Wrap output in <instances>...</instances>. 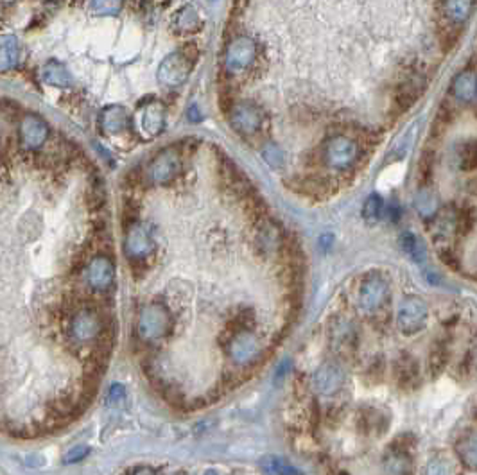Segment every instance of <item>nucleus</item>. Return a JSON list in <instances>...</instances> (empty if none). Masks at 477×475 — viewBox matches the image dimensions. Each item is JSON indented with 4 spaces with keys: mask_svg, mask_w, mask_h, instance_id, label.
I'll list each match as a JSON object with an SVG mask.
<instances>
[{
    "mask_svg": "<svg viewBox=\"0 0 477 475\" xmlns=\"http://www.w3.org/2000/svg\"><path fill=\"white\" fill-rule=\"evenodd\" d=\"M454 99L463 104L476 101L477 97V74L473 70H462L452 80Z\"/></svg>",
    "mask_w": 477,
    "mask_h": 475,
    "instance_id": "f3484780",
    "label": "nucleus"
},
{
    "mask_svg": "<svg viewBox=\"0 0 477 475\" xmlns=\"http://www.w3.org/2000/svg\"><path fill=\"white\" fill-rule=\"evenodd\" d=\"M395 375H397L398 384L404 388V386H413L416 382L418 376V368L416 360H413L411 357L404 355L397 360V369H395Z\"/></svg>",
    "mask_w": 477,
    "mask_h": 475,
    "instance_id": "393cba45",
    "label": "nucleus"
},
{
    "mask_svg": "<svg viewBox=\"0 0 477 475\" xmlns=\"http://www.w3.org/2000/svg\"><path fill=\"white\" fill-rule=\"evenodd\" d=\"M400 246L402 250L406 251V253L409 255L414 262H418V264L426 260V248H424V244H421L411 232H406V234L402 235Z\"/></svg>",
    "mask_w": 477,
    "mask_h": 475,
    "instance_id": "bb28decb",
    "label": "nucleus"
},
{
    "mask_svg": "<svg viewBox=\"0 0 477 475\" xmlns=\"http://www.w3.org/2000/svg\"><path fill=\"white\" fill-rule=\"evenodd\" d=\"M264 158H266V162L269 163L271 167H274V169H280L282 167V153H280V149L276 146H267L266 149H264Z\"/></svg>",
    "mask_w": 477,
    "mask_h": 475,
    "instance_id": "473e14b6",
    "label": "nucleus"
},
{
    "mask_svg": "<svg viewBox=\"0 0 477 475\" xmlns=\"http://www.w3.org/2000/svg\"><path fill=\"white\" fill-rule=\"evenodd\" d=\"M189 119H192V120H198L199 117H198V110H196V108H191V111H189Z\"/></svg>",
    "mask_w": 477,
    "mask_h": 475,
    "instance_id": "e433bc0d",
    "label": "nucleus"
},
{
    "mask_svg": "<svg viewBox=\"0 0 477 475\" xmlns=\"http://www.w3.org/2000/svg\"><path fill=\"white\" fill-rule=\"evenodd\" d=\"M355 341H357V337H355V330L352 323L345 319L332 323V327H330V343H332L336 352L341 353V355L354 352Z\"/></svg>",
    "mask_w": 477,
    "mask_h": 475,
    "instance_id": "dca6fc26",
    "label": "nucleus"
},
{
    "mask_svg": "<svg viewBox=\"0 0 477 475\" xmlns=\"http://www.w3.org/2000/svg\"><path fill=\"white\" fill-rule=\"evenodd\" d=\"M426 475H457L456 464L449 457H434L427 464Z\"/></svg>",
    "mask_w": 477,
    "mask_h": 475,
    "instance_id": "c756f323",
    "label": "nucleus"
},
{
    "mask_svg": "<svg viewBox=\"0 0 477 475\" xmlns=\"http://www.w3.org/2000/svg\"><path fill=\"white\" fill-rule=\"evenodd\" d=\"M230 124L241 135H251L262 124V113L253 103H241L231 108Z\"/></svg>",
    "mask_w": 477,
    "mask_h": 475,
    "instance_id": "f8f14e48",
    "label": "nucleus"
},
{
    "mask_svg": "<svg viewBox=\"0 0 477 475\" xmlns=\"http://www.w3.org/2000/svg\"><path fill=\"white\" fill-rule=\"evenodd\" d=\"M390 285L381 274H368L359 287V307L366 314H375L386 303Z\"/></svg>",
    "mask_w": 477,
    "mask_h": 475,
    "instance_id": "39448f33",
    "label": "nucleus"
},
{
    "mask_svg": "<svg viewBox=\"0 0 477 475\" xmlns=\"http://www.w3.org/2000/svg\"><path fill=\"white\" fill-rule=\"evenodd\" d=\"M115 280V265L106 255H97L87 267V284L96 293H106Z\"/></svg>",
    "mask_w": 477,
    "mask_h": 475,
    "instance_id": "9d476101",
    "label": "nucleus"
},
{
    "mask_svg": "<svg viewBox=\"0 0 477 475\" xmlns=\"http://www.w3.org/2000/svg\"><path fill=\"white\" fill-rule=\"evenodd\" d=\"M124 398H126V393H124V388L120 384H113L110 388V393H108V405H119L122 404Z\"/></svg>",
    "mask_w": 477,
    "mask_h": 475,
    "instance_id": "72a5a7b5",
    "label": "nucleus"
},
{
    "mask_svg": "<svg viewBox=\"0 0 477 475\" xmlns=\"http://www.w3.org/2000/svg\"><path fill=\"white\" fill-rule=\"evenodd\" d=\"M260 468L266 475H302V471L296 470L289 461L279 455H266L260 461Z\"/></svg>",
    "mask_w": 477,
    "mask_h": 475,
    "instance_id": "4be33fe9",
    "label": "nucleus"
},
{
    "mask_svg": "<svg viewBox=\"0 0 477 475\" xmlns=\"http://www.w3.org/2000/svg\"><path fill=\"white\" fill-rule=\"evenodd\" d=\"M429 307L421 298L407 296L402 300L397 312V327L404 336H414L426 329Z\"/></svg>",
    "mask_w": 477,
    "mask_h": 475,
    "instance_id": "7ed1b4c3",
    "label": "nucleus"
},
{
    "mask_svg": "<svg viewBox=\"0 0 477 475\" xmlns=\"http://www.w3.org/2000/svg\"><path fill=\"white\" fill-rule=\"evenodd\" d=\"M255 58H257V44H255L251 38H246V36L235 38V40L228 45L227 54H224L227 72L237 74V72L246 70V68L253 63Z\"/></svg>",
    "mask_w": 477,
    "mask_h": 475,
    "instance_id": "6e6552de",
    "label": "nucleus"
},
{
    "mask_svg": "<svg viewBox=\"0 0 477 475\" xmlns=\"http://www.w3.org/2000/svg\"><path fill=\"white\" fill-rule=\"evenodd\" d=\"M359 158V146L348 137H334L323 147V160L330 169L346 170L350 169Z\"/></svg>",
    "mask_w": 477,
    "mask_h": 475,
    "instance_id": "20e7f679",
    "label": "nucleus"
},
{
    "mask_svg": "<svg viewBox=\"0 0 477 475\" xmlns=\"http://www.w3.org/2000/svg\"><path fill=\"white\" fill-rule=\"evenodd\" d=\"M47 135L49 127L40 117L32 115V113L24 117V120L20 124V140L24 144V147H27V149L40 147L47 140Z\"/></svg>",
    "mask_w": 477,
    "mask_h": 475,
    "instance_id": "2eb2a0df",
    "label": "nucleus"
},
{
    "mask_svg": "<svg viewBox=\"0 0 477 475\" xmlns=\"http://www.w3.org/2000/svg\"><path fill=\"white\" fill-rule=\"evenodd\" d=\"M18 54H20V47L16 42L15 36H4L2 38V45H0V67L2 70L8 72L13 68L18 61Z\"/></svg>",
    "mask_w": 477,
    "mask_h": 475,
    "instance_id": "5701e85b",
    "label": "nucleus"
},
{
    "mask_svg": "<svg viewBox=\"0 0 477 475\" xmlns=\"http://www.w3.org/2000/svg\"><path fill=\"white\" fill-rule=\"evenodd\" d=\"M165 122V110L158 101H149L139 111V127L146 137H155Z\"/></svg>",
    "mask_w": 477,
    "mask_h": 475,
    "instance_id": "4468645a",
    "label": "nucleus"
},
{
    "mask_svg": "<svg viewBox=\"0 0 477 475\" xmlns=\"http://www.w3.org/2000/svg\"><path fill=\"white\" fill-rule=\"evenodd\" d=\"M70 337L77 343H90L103 332V321L94 309L77 310L70 321Z\"/></svg>",
    "mask_w": 477,
    "mask_h": 475,
    "instance_id": "1a4fd4ad",
    "label": "nucleus"
},
{
    "mask_svg": "<svg viewBox=\"0 0 477 475\" xmlns=\"http://www.w3.org/2000/svg\"><path fill=\"white\" fill-rule=\"evenodd\" d=\"M172 330L171 310L160 303H149L140 309L136 317V334L142 341L156 343V341L167 337Z\"/></svg>",
    "mask_w": 477,
    "mask_h": 475,
    "instance_id": "f257e3e1",
    "label": "nucleus"
},
{
    "mask_svg": "<svg viewBox=\"0 0 477 475\" xmlns=\"http://www.w3.org/2000/svg\"><path fill=\"white\" fill-rule=\"evenodd\" d=\"M101 126L104 127L106 133H120L124 127H127V113L120 106H110L103 111L101 117Z\"/></svg>",
    "mask_w": 477,
    "mask_h": 475,
    "instance_id": "412c9836",
    "label": "nucleus"
},
{
    "mask_svg": "<svg viewBox=\"0 0 477 475\" xmlns=\"http://www.w3.org/2000/svg\"><path fill=\"white\" fill-rule=\"evenodd\" d=\"M124 250L129 257L132 264H142L155 250V239H153L151 230L146 224L135 222L129 226L126 232V241H124Z\"/></svg>",
    "mask_w": 477,
    "mask_h": 475,
    "instance_id": "423d86ee",
    "label": "nucleus"
},
{
    "mask_svg": "<svg viewBox=\"0 0 477 475\" xmlns=\"http://www.w3.org/2000/svg\"><path fill=\"white\" fill-rule=\"evenodd\" d=\"M227 352L235 365H253L262 353L260 343L250 329H237L228 336Z\"/></svg>",
    "mask_w": 477,
    "mask_h": 475,
    "instance_id": "f03ea898",
    "label": "nucleus"
},
{
    "mask_svg": "<svg viewBox=\"0 0 477 475\" xmlns=\"http://www.w3.org/2000/svg\"><path fill=\"white\" fill-rule=\"evenodd\" d=\"M416 208L421 215H433L436 212V201H434V196L427 190H421L416 198Z\"/></svg>",
    "mask_w": 477,
    "mask_h": 475,
    "instance_id": "2f4dec72",
    "label": "nucleus"
},
{
    "mask_svg": "<svg viewBox=\"0 0 477 475\" xmlns=\"http://www.w3.org/2000/svg\"><path fill=\"white\" fill-rule=\"evenodd\" d=\"M207 475H217V474H214V471H208V474Z\"/></svg>",
    "mask_w": 477,
    "mask_h": 475,
    "instance_id": "4c0bfd02",
    "label": "nucleus"
},
{
    "mask_svg": "<svg viewBox=\"0 0 477 475\" xmlns=\"http://www.w3.org/2000/svg\"><path fill=\"white\" fill-rule=\"evenodd\" d=\"M384 210H386V206H384L382 198L381 196L374 194L366 199L364 206H362V217L368 222H377L379 219L384 215Z\"/></svg>",
    "mask_w": 477,
    "mask_h": 475,
    "instance_id": "cd10ccee",
    "label": "nucleus"
},
{
    "mask_svg": "<svg viewBox=\"0 0 477 475\" xmlns=\"http://www.w3.org/2000/svg\"><path fill=\"white\" fill-rule=\"evenodd\" d=\"M411 460L404 452H391L384 460V475H409Z\"/></svg>",
    "mask_w": 477,
    "mask_h": 475,
    "instance_id": "a878e982",
    "label": "nucleus"
},
{
    "mask_svg": "<svg viewBox=\"0 0 477 475\" xmlns=\"http://www.w3.org/2000/svg\"><path fill=\"white\" fill-rule=\"evenodd\" d=\"M122 8V0H91V9L99 15H115Z\"/></svg>",
    "mask_w": 477,
    "mask_h": 475,
    "instance_id": "7c9ffc66",
    "label": "nucleus"
},
{
    "mask_svg": "<svg viewBox=\"0 0 477 475\" xmlns=\"http://www.w3.org/2000/svg\"><path fill=\"white\" fill-rule=\"evenodd\" d=\"M179 172V156L176 155L174 151L167 149L160 153L155 160L151 162V165L146 170V176L151 183L155 185H167L172 179L176 178V175Z\"/></svg>",
    "mask_w": 477,
    "mask_h": 475,
    "instance_id": "9b49d317",
    "label": "nucleus"
},
{
    "mask_svg": "<svg viewBox=\"0 0 477 475\" xmlns=\"http://www.w3.org/2000/svg\"><path fill=\"white\" fill-rule=\"evenodd\" d=\"M456 454L463 467L477 470V432H470L457 441Z\"/></svg>",
    "mask_w": 477,
    "mask_h": 475,
    "instance_id": "aec40b11",
    "label": "nucleus"
},
{
    "mask_svg": "<svg viewBox=\"0 0 477 475\" xmlns=\"http://www.w3.org/2000/svg\"><path fill=\"white\" fill-rule=\"evenodd\" d=\"M459 167L466 172L477 170V140H470L469 144L462 147L459 153Z\"/></svg>",
    "mask_w": 477,
    "mask_h": 475,
    "instance_id": "c85d7f7f",
    "label": "nucleus"
},
{
    "mask_svg": "<svg viewBox=\"0 0 477 475\" xmlns=\"http://www.w3.org/2000/svg\"><path fill=\"white\" fill-rule=\"evenodd\" d=\"M44 81L51 87H68L72 83V77L63 65L58 61H49L44 67Z\"/></svg>",
    "mask_w": 477,
    "mask_h": 475,
    "instance_id": "b1692460",
    "label": "nucleus"
},
{
    "mask_svg": "<svg viewBox=\"0 0 477 475\" xmlns=\"http://www.w3.org/2000/svg\"><path fill=\"white\" fill-rule=\"evenodd\" d=\"M172 27L179 34H196V32L201 31L203 27V20L199 18V13L194 8L187 6V8L179 9L178 13L172 18Z\"/></svg>",
    "mask_w": 477,
    "mask_h": 475,
    "instance_id": "a211bd4d",
    "label": "nucleus"
},
{
    "mask_svg": "<svg viewBox=\"0 0 477 475\" xmlns=\"http://www.w3.org/2000/svg\"><path fill=\"white\" fill-rule=\"evenodd\" d=\"M192 67H194V61L185 52H174V54L167 56L160 65L158 81L165 84V87H178V84H182L183 81L187 80Z\"/></svg>",
    "mask_w": 477,
    "mask_h": 475,
    "instance_id": "0eeeda50",
    "label": "nucleus"
},
{
    "mask_svg": "<svg viewBox=\"0 0 477 475\" xmlns=\"http://www.w3.org/2000/svg\"><path fill=\"white\" fill-rule=\"evenodd\" d=\"M345 384V372L336 362H325L314 373V386L322 395H334Z\"/></svg>",
    "mask_w": 477,
    "mask_h": 475,
    "instance_id": "ddd939ff",
    "label": "nucleus"
},
{
    "mask_svg": "<svg viewBox=\"0 0 477 475\" xmlns=\"http://www.w3.org/2000/svg\"><path fill=\"white\" fill-rule=\"evenodd\" d=\"M88 454V447H76L72 448L67 455L63 457L65 463H77V461L84 460V455Z\"/></svg>",
    "mask_w": 477,
    "mask_h": 475,
    "instance_id": "f704fd0d",
    "label": "nucleus"
},
{
    "mask_svg": "<svg viewBox=\"0 0 477 475\" xmlns=\"http://www.w3.org/2000/svg\"><path fill=\"white\" fill-rule=\"evenodd\" d=\"M473 9V0H445L443 15L452 25H463L470 18Z\"/></svg>",
    "mask_w": 477,
    "mask_h": 475,
    "instance_id": "6ab92c4d",
    "label": "nucleus"
},
{
    "mask_svg": "<svg viewBox=\"0 0 477 475\" xmlns=\"http://www.w3.org/2000/svg\"><path fill=\"white\" fill-rule=\"evenodd\" d=\"M133 475H156L155 470L149 467H142V468H136L135 471H133Z\"/></svg>",
    "mask_w": 477,
    "mask_h": 475,
    "instance_id": "c9c22d12",
    "label": "nucleus"
}]
</instances>
